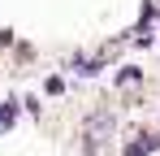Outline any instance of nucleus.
<instances>
[{
  "mask_svg": "<svg viewBox=\"0 0 160 156\" xmlns=\"http://www.w3.org/2000/svg\"><path fill=\"white\" fill-rule=\"evenodd\" d=\"M104 134H112V113H95L91 122H87V152H95L100 143H104Z\"/></svg>",
  "mask_w": 160,
  "mask_h": 156,
  "instance_id": "obj_1",
  "label": "nucleus"
},
{
  "mask_svg": "<svg viewBox=\"0 0 160 156\" xmlns=\"http://www.w3.org/2000/svg\"><path fill=\"white\" fill-rule=\"evenodd\" d=\"M13 117H18V100H4V104H0V130L13 126Z\"/></svg>",
  "mask_w": 160,
  "mask_h": 156,
  "instance_id": "obj_2",
  "label": "nucleus"
},
{
  "mask_svg": "<svg viewBox=\"0 0 160 156\" xmlns=\"http://www.w3.org/2000/svg\"><path fill=\"white\" fill-rule=\"evenodd\" d=\"M100 65H104V56H91V61H87V56H78V74H87V78L100 74Z\"/></svg>",
  "mask_w": 160,
  "mask_h": 156,
  "instance_id": "obj_3",
  "label": "nucleus"
},
{
  "mask_svg": "<svg viewBox=\"0 0 160 156\" xmlns=\"http://www.w3.org/2000/svg\"><path fill=\"white\" fill-rule=\"evenodd\" d=\"M43 91H48V96H61V91H65V82H61V78L52 74V78H48V82H43Z\"/></svg>",
  "mask_w": 160,
  "mask_h": 156,
  "instance_id": "obj_4",
  "label": "nucleus"
},
{
  "mask_svg": "<svg viewBox=\"0 0 160 156\" xmlns=\"http://www.w3.org/2000/svg\"><path fill=\"white\" fill-rule=\"evenodd\" d=\"M138 78H143V74H138L134 65H126V70H121V82H138Z\"/></svg>",
  "mask_w": 160,
  "mask_h": 156,
  "instance_id": "obj_5",
  "label": "nucleus"
}]
</instances>
